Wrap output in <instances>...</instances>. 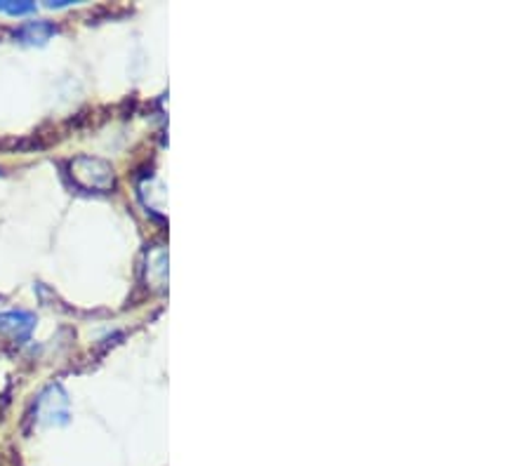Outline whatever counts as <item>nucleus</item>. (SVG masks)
I'll list each match as a JSON object with an SVG mask.
<instances>
[{"label":"nucleus","mask_w":530,"mask_h":466,"mask_svg":"<svg viewBox=\"0 0 530 466\" xmlns=\"http://www.w3.org/2000/svg\"><path fill=\"white\" fill-rule=\"evenodd\" d=\"M71 180L85 191H111L116 187V174L111 163L94 158V155H78L69 163Z\"/></svg>","instance_id":"f257e3e1"},{"label":"nucleus","mask_w":530,"mask_h":466,"mask_svg":"<svg viewBox=\"0 0 530 466\" xmlns=\"http://www.w3.org/2000/svg\"><path fill=\"white\" fill-rule=\"evenodd\" d=\"M71 417L69 396L59 384L48 386L36 400V419L45 426H64Z\"/></svg>","instance_id":"f03ea898"},{"label":"nucleus","mask_w":530,"mask_h":466,"mask_svg":"<svg viewBox=\"0 0 530 466\" xmlns=\"http://www.w3.org/2000/svg\"><path fill=\"white\" fill-rule=\"evenodd\" d=\"M36 328V316L29 311H3L0 313V335L24 344Z\"/></svg>","instance_id":"7ed1b4c3"},{"label":"nucleus","mask_w":530,"mask_h":466,"mask_svg":"<svg viewBox=\"0 0 530 466\" xmlns=\"http://www.w3.org/2000/svg\"><path fill=\"white\" fill-rule=\"evenodd\" d=\"M146 280L158 290H165V283H168V252L161 245H156L146 257Z\"/></svg>","instance_id":"20e7f679"},{"label":"nucleus","mask_w":530,"mask_h":466,"mask_svg":"<svg viewBox=\"0 0 530 466\" xmlns=\"http://www.w3.org/2000/svg\"><path fill=\"white\" fill-rule=\"evenodd\" d=\"M57 33V26L50 22H26L24 26H19L14 36L26 45H45Z\"/></svg>","instance_id":"39448f33"},{"label":"nucleus","mask_w":530,"mask_h":466,"mask_svg":"<svg viewBox=\"0 0 530 466\" xmlns=\"http://www.w3.org/2000/svg\"><path fill=\"white\" fill-rule=\"evenodd\" d=\"M139 196H142L144 206L149 207L151 212L163 215V207H165V200H168V191L163 187V181L151 177V180H144L139 184Z\"/></svg>","instance_id":"423d86ee"},{"label":"nucleus","mask_w":530,"mask_h":466,"mask_svg":"<svg viewBox=\"0 0 530 466\" xmlns=\"http://www.w3.org/2000/svg\"><path fill=\"white\" fill-rule=\"evenodd\" d=\"M0 13L10 14V17H24V14L36 13V3H29V0H0Z\"/></svg>","instance_id":"0eeeda50"},{"label":"nucleus","mask_w":530,"mask_h":466,"mask_svg":"<svg viewBox=\"0 0 530 466\" xmlns=\"http://www.w3.org/2000/svg\"><path fill=\"white\" fill-rule=\"evenodd\" d=\"M66 5H71V0H50V3H48V7H52V10H59V7H66Z\"/></svg>","instance_id":"6e6552de"}]
</instances>
